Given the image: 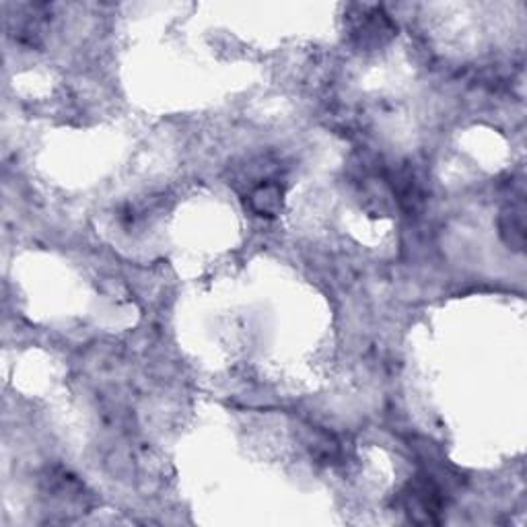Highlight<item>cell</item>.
I'll return each mask as SVG.
<instances>
[{"mask_svg":"<svg viewBox=\"0 0 527 527\" xmlns=\"http://www.w3.org/2000/svg\"><path fill=\"white\" fill-rule=\"evenodd\" d=\"M46 5H19L17 17H9V29L23 46H40L46 33Z\"/></svg>","mask_w":527,"mask_h":527,"instance_id":"cell-4","label":"cell"},{"mask_svg":"<svg viewBox=\"0 0 527 527\" xmlns=\"http://www.w3.org/2000/svg\"><path fill=\"white\" fill-rule=\"evenodd\" d=\"M501 241L515 254H521L525 248V206L523 198L507 202L497 219Z\"/></svg>","mask_w":527,"mask_h":527,"instance_id":"cell-5","label":"cell"},{"mask_svg":"<svg viewBox=\"0 0 527 527\" xmlns=\"http://www.w3.org/2000/svg\"><path fill=\"white\" fill-rule=\"evenodd\" d=\"M344 23L350 42L359 50H377L388 44L398 31L396 23L379 5H348Z\"/></svg>","mask_w":527,"mask_h":527,"instance_id":"cell-1","label":"cell"},{"mask_svg":"<svg viewBox=\"0 0 527 527\" xmlns=\"http://www.w3.org/2000/svg\"><path fill=\"white\" fill-rule=\"evenodd\" d=\"M402 507L416 525H437L445 513V493L427 474L414 476L402 493Z\"/></svg>","mask_w":527,"mask_h":527,"instance_id":"cell-2","label":"cell"},{"mask_svg":"<svg viewBox=\"0 0 527 527\" xmlns=\"http://www.w3.org/2000/svg\"><path fill=\"white\" fill-rule=\"evenodd\" d=\"M390 184H392V192L396 200L400 202V206L406 210V213L412 215L425 204V190H423V184L418 182V175L414 173V169L404 167L396 171Z\"/></svg>","mask_w":527,"mask_h":527,"instance_id":"cell-7","label":"cell"},{"mask_svg":"<svg viewBox=\"0 0 527 527\" xmlns=\"http://www.w3.org/2000/svg\"><path fill=\"white\" fill-rule=\"evenodd\" d=\"M42 497L48 501L52 513L70 517L85 513L89 493L85 484L64 468H52L42 478Z\"/></svg>","mask_w":527,"mask_h":527,"instance_id":"cell-3","label":"cell"},{"mask_svg":"<svg viewBox=\"0 0 527 527\" xmlns=\"http://www.w3.org/2000/svg\"><path fill=\"white\" fill-rule=\"evenodd\" d=\"M283 198H285V190L276 180L262 182L250 188L248 194H245V200H248L252 213L266 219H274L280 215V210H283Z\"/></svg>","mask_w":527,"mask_h":527,"instance_id":"cell-6","label":"cell"},{"mask_svg":"<svg viewBox=\"0 0 527 527\" xmlns=\"http://www.w3.org/2000/svg\"><path fill=\"white\" fill-rule=\"evenodd\" d=\"M307 447H309L313 458L322 464H336L342 458V449H340L338 439L324 429H313L311 431Z\"/></svg>","mask_w":527,"mask_h":527,"instance_id":"cell-8","label":"cell"}]
</instances>
